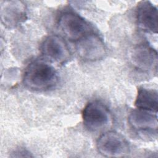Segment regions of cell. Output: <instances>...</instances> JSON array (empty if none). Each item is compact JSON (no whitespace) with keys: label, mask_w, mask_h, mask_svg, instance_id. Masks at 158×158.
<instances>
[{"label":"cell","mask_w":158,"mask_h":158,"mask_svg":"<svg viewBox=\"0 0 158 158\" xmlns=\"http://www.w3.org/2000/svg\"><path fill=\"white\" fill-rule=\"evenodd\" d=\"M58 80L57 73L48 61L36 60L29 64L23 75V83L31 90H48L56 85Z\"/></svg>","instance_id":"1"},{"label":"cell","mask_w":158,"mask_h":158,"mask_svg":"<svg viewBox=\"0 0 158 158\" xmlns=\"http://www.w3.org/2000/svg\"><path fill=\"white\" fill-rule=\"evenodd\" d=\"M58 27L66 38L77 42L91 33V26L83 17L73 12H65L58 20Z\"/></svg>","instance_id":"2"},{"label":"cell","mask_w":158,"mask_h":158,"mask_svg":"<svg viewBox=\"0 0 158 158\" xmlns=\"http://www.w3.org/2000/svg\"><path fill=\"white\" fill-rule=\"evenodd\" d=\"M96 147L100 154L107 157H123L130 151L126 138L114 131H109L101 135L97 141Z\"/></svg>","instance_id":"3"},{"label":"cell","mask_w":158,"mask_h":158,"mask_svg":"<svg viewBox=\"0 0 158 158\" xmlns=\"http://www.w3.org/2000/svg\"><path fill=\"white\" fill-rule=\"evenodd\" d=\"M110 118L107 108L98 101L89 102L82 111L83 124L90 131H96L104 129L109 124Z\"/></svg>","instance_id":"4"},{"label":"cell","mask_w":158,"mask_h":158,"mask_svg":"<svg viewBox=\"0 0 158 158\" xmlns=\"http://www.w3.org/2000/svg\"><path fill=\"white\" fill-rule=\"evenodd\" d=\"M76 50L81 59L88 61L102 59L106 54V48L103 40L93 33H89L77 41Z\"/></svg>","instance_id":"5"},{"label":"cell","mask_w":158,"mask_h":158,"mask_svg":"<svg viewBox=\"0 0 158 158\" xmlns=\"http://www.w3.org/2000/svg\"><path fill=\"white\" fill-rule=\"evenodd\" d=\"M41 51L45 58L59 64L67 62L70 57L67 43L62 38L56 35H49L43 40Z\"/></svg>","instance_id":"6"},{"label":"cell","mask_w":158,"mask_h":158,"mask_svg":"<svg viewBox=\"0 0 158 158\" xmlns=\"http://www.w3.org/2000/svg\"><path fill=\"white\" fill-rule=\"evenodd\" d=\"M0 15L1 22L6 28H15L27 18L26 6L21 1H1Z\"/></svg>","instance_id":"7"},{"label":"cell","mask_w":158,"mask_h":158,"mask_svg":"<svg viewBox=\"0 0 158 158\" xmlns=\"http://www.w3.org/2000/svg\"><path fill=\"white\" fill-rule=\"evenodd\" d=\"M131 61L135 67L143 72H157V52L148 44L141 43L133 48Z\"/></svg>","instance_id":"8"},{"label":"cell","mask_w":158,"mask_h":158,"mask_svg":"<svg viewBox=\"0 0 158 158\" xmlns=\"http://www.w3.org/2000/svg\"><path fill=\"white\" fill-rule=\"evenodd\" d=\"M128 121L130 127L137 133H157L158 121L155 113L136 109L130 113Z\"/></svg>","instance_id":"9"},{"label":"cell","mask_w":158,"mask_h":158,"mask_svg":"<svg viewBox=\"0 0 158 158\" xmlns=\"http://www.w3.org/2000/svg\"><path fill=\"white\" fill-rule=\"evenodd\" d=\"M136 17L138 25L143 30L157 33V9L150 1H140L137 6Z\"/></svg>","instance_id":"10"},{"label":"cell","mask_w":158,"mask_h":158,"mask_svg":"<svg viewBox=\"0 0 158 158\" xmlns=\"http://www.w3.org/2000/svg\"><path fill=\"white\" fill-rule=\"evenodd\" d=\"M135 106L137 109L155 114L158 109V94L156 89L140 87L138 89Z\"/></svg>","instance_id":"11"},{"label":"cell","mask_w":158,"mask_h":158,"mask_svg":"<svg viewBox=\"0 0 158 158\" xmlns=\"http://www.w3.org/2000/svg\"><path fill=\"white\" fill-rule=\"evenodd\" d=\"M12 155L10 156L11 157H32L33 156L30 154V152H29L27 150L22 148H17L16 149H15L13 152H12Z\"/></svg>","instance_id":"12"}]
</instances>
